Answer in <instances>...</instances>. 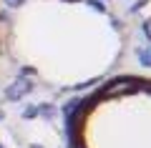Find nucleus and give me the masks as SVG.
<instances>
[{
  "instance_id": "obj_1",
  "label": "nucleus",
  "mask_w": 151,
  "mask_h": 148,
  "mask_svg": "<svg viewBox=\"0 0 151 148\" xmlns=\"http://www.w3.org/2000/svg\"><path fill=\"white\" fill-rule=\"evenodd\" d=\"M0 45L38 83L88 90L124 55V30L101 0H8Z\"/></svg>"
},
{
  "instance_id": "obj_2",
  "label": "nucleus",
  "mask_w": 151,
  "mask_h": 148,
  "mask_svg": "<svg viewBox=\"0 0 151 148\" xmlns=\"http://www.w3.org/2000/svg\"><path fill=\"white\" fill-rule=\"evenodd\" d=\"M68 148H151V78L108 75L68 116Z\"/></svg>"
},
{
  "instance_id": "obj_3",
  "label": "nucleus",
  "mask_w": 151,
  "mask_h": 148,
  "mask_svg": "<svg viewBox=\"0 0 151 148\" xmlns=\"http://www.w3.org/2000/svg\"><path fill=\"white\" fill-rule=\"evenodd\" d=\"M144 23H146V30H149V35H151V0L144 3Z\"/></svg>"
}]
</instances>
